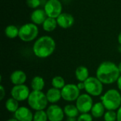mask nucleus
<instances>
[{"label": "nucleus", "instance_id": "1a4fd4ad", "mask_svg": "<svg viewBox=\"0 0 121 121\" xmlns=\"http://www.w3.org/2000/svg\"><path fill=\"white\" fill-rule=\"evenodd\" d=\"M93 106V99L91 95L88 94H80V96L76 101V106L81 113H89V111H91Z\"/></svg>", "mask_w": 121, "mask_h": 121}, {"label": "nucleus", "instance_id": "2f4dec72", "mask_svg": "<svg viewBox=\"0 0 121 121\" xmlns=\"http://www.w3.org/2000/svg\"><path fill=\"white\" fill-rule=\"evenodd\" d=\"M117 86H118V88L119 89V91H121V75L120 76V77L118 78V79L117 80Z\"/></svg>", "mask_w": 121, "mask_h": 121}, {"label": "nucleus", "instance_id": "bb28decb", "mask_svg": "<svg viewBox=\"0 0 121 121\" xmlns=\"http://www.w3.org/2000/svg\"><path fill=\"white\" fill-rule=\"evenodd\" d=\"M26 4L30 9H36L40 5V0H26Z\"/></svg>", "mask_w": 121, "mask_h": 121}, {"label": "nucleus", "instance_id": "c756f323", "mask_svg": "<svg viewBox=\"0 0 121 121\" xmlns=\"http://www.w3.org/2000/svg\"><path fill=\"white\" fill-rule=\"evenodd\" d=\"M77 86H78V88H79V89L81 91V90H82V89H85V84H84V82H79L77 84Z\"/></svg>", "mask_w": 121, "mask_h": 121}, {"label": "nucleus", "instance_id": "4468645a", "mask_svg": "<svg viewBox=\"0 0 121 121\" xmlns=\"http://www.w3.org/2000/svg\"><path fill=\"white\" fill-rule=\"evenodd\" d=\"M48 16L44 9H36L30 14V21L35 25H43Z\"/></svg>", "mask_w": 121, "mask_h": 121}, {"label": "nucleus", "instance_id": "dca6fc26", "mask_svg": "<svg viewBox=\"0 0 121 121\" xmlns=\"http://www.w3.org/2000/svg\"><path fill=\"white\" fill-rule=\"evenodd\" d=\"M45 94L48 102L51 104H55L62 99L61 90L55 89L54 87L49 89Z\"/></svg>", "mask_w": 121, "mask_h": 121}, {"label": "nucleus", "instance_id": "aec40b11", "mask_svg": "<svg viewBox=\"0 0 121 121\" xmlns=\"http://www.w3.org/2000/svg\"><path fill=\"white\" fill-rule=\"evenodd\" d=\"M42 26H43V28L45 31L52 32L56 29V28L58 25H57V22L56 18L48 17Z\"/></svg>", "mask_w": 121, "mask_h": 121}, {"label": "nucleus", "instance_id": "72a5a7b5", "mask_svg": "<svg viewBox=\"0 0 121 121\" xmlns=\"http://www.w3.org/2000/svg\"><path fill=\"white\" fill-rule=\"evenodd\" d=\"M118 43L121 45V32L118 34Z\"/></svg>", "mask_w": 121, "mask_h": 121}, {"label": "nucleus", "instance_id": "412c9836", "mask_svg": "<svg viewBox=\"0 0 121 121\" xmlns=\"http://www.w3.org/2000/svg\"><path fill=\"white\" fill-rule=\"evenodd\" d=\"M4 33L7 38L10 39H13L16 37H18L19 28L14 25H9L6 27L4 30Z\"/></svg>", "mask_w": 121, "mask_h": 121}, {"label": "nucleus", "instance_id": "f3484780", "mask_svg": "<svg viewBox=\"0 0 121 121\" xmlns=\"http://www.w3.org/2000/svg\"><path fill=\"white\" fill-rule=\"evenodd\" d=\"M75 76L79 82H84L89 77V72L85 66H79L75 71Z\"/></svg>", "mask_w": 121, "mask_h": 121}, {"label": "nucleus", "instance_id": "f257e3e1", "mask_svg": "<svg viewBox=\"0 0 121 121\" xmlns=\"http://www.w3.org/2000/svg\"><path fill=\"white\" fill-rule=\"evenodd\" d=\"M120 76L118 66L111 61L101 62L96 70V77L104 84H111L116 82Z\"/></svg>", "mask_w": 121, "mask_h": 121}, {"label": "nucleus", "instance_id": "9b49d317", "mask_svg": "<svg viewBox=\"0 0 121 121\" xmlns=\"http://www.w3.org/2000/svg\"><path fill=\"white\" fill-rule=\"evenodd\" d=\"M46 113L50 121H62L65 115L64 110L56 104L50 105L46 110Z\"/></svg>", "mask_w": 121, "mask_h": 121}, {"label": "nucleus", "instance_id": "393cba45", "mask_svg": "<svg viewBox=\"0 0 121 121\" xmlns=\"http://www.w3.org/2000/svg\"><path fill=\"white\" fill-rule=\"evenodd\" d=\"M48 118L46 111L44 110L36 111L33 115V121H48Z\"/></svg>", "mask_w": 121, "mask_h": 121}, {"label": "nucleus", "instance_id": "cd10ccee", "mask_svg": "<svg viewBox=\"0 0 121 121\" xmlns=\"http://www.w3.org/2000/svg\"><path fill=\"white\" fill-rule=\"evenodd\" d=\"M77 121H93V116L89 113H82L77 118Z\"/></svg>", "mask_w": 121, "mask_h": 121}, {"label": "nucleus", "instance_id": "f704fd0d", "mask_svg": "<svg viewBox=\"0 0 121 121\" xmlns=\"http://www.w3.org/2000/svg\"><path fill=\"white\" fill-rule=\"evenodd\" d=\"M7 121H18L17 119H16L15 118H10V119H9Z\"/></svg>", "mask_w": 121, "mask_h": 121}, {"label": "nucleus", "instance_id": "39448f33", "mask_svg": "<svg viewBox=\"0 0 121 121\" xmlns=\"http://www.w3.org/2000/svg\"><path fill=\"white\" fill-rule=\"evenodd\" d=\"M39 33L38 26L33 23H27L19 28L18 38L23 42H31L37 38Z\"/></svg>", "mask_w": 121, "mask_h": 121}, {"label": "nucleus", "instance_id": "7c9ffc66", "mask_svg": "<svg viewBox=\"0 0 121 121\" xmlns=\"http://www.w3.org/2000/svg\"><path fill=\"white\" fill-rule=\"evenodd\" d=\"M117 121H121V106L117 111Z\"/></svg>", "mask_w": 121, "mask_h": 121}, {"label": "nucleus", "instance_id": "6e6552de", "mask_svg": "<svg viewBox=\"0 0 121 121\" xmlns=\"http://www.w3.org/2000/svg\"><path fill=\"white\" fill-rule=\"evenodd\" d=\"M62 98L67 101H77L78 97L80 96V90L77 85L74 84H66L62 89H61Z\"/></svg>", "mask_w": 121, "mask_h": 121}, {"label": "nucleus", "instance_id": "423d86ee", "mask_svg": "<svg viewBox=\"0 0 121 121\" xmlns=\"http://www.w3.org/2000/svg\"><path fill=\"white\" fill-rule=\"evenodd\" d=\"M85 91L93 96H100L104 90L103 83L96 77H89L85 82Z\"/></svg>", "mask_w": 121, "mask_h": 121}, {"label": "nucleus", "instance_id": "ddd939ff", "mask_svg": "<svg viewBox=\"0 0 121 121\" xmlns=\"http://www.w3.org/2000/svg\"><path fill=\"white\" fill-rule=\"evenodd\" d=\"M33 115L34 114L28 108L21 106L14 113V118L18 121H33Z\"/></svg>", "mask_w": 121, "mask_h": 121}, {"label": "nucleus", "instance_id": "9d476101", "mask_svg": "<svg viewBox=\"0 0 121 121\" xmlns=\"http://www.w3.org/2000/svg\"><path fill=\"white\" fill-rule=\"evenodd\" d=\"M30 94V92L28 87L25 84L14 85L11 91V97L18 101H23L25 100H28Z\"/></svg>", "mask_w": 121, "mask_h": 121}, {"label": "nucleus", "instance_id": "6ab92c4d", "mask_svg": "<svg viewBox=\"0 0 121 121\" xmlns=\"http://www.w3.org/2000/svg\"><path fill=\"white\" fill-rule=\"evenodd\" d=\"M30 86L33 89V91H42V90L45 87V81L44 79L40 76H35L33 78Z\"/></svg>", "mask_w": 121, "mask_h": 121}, {"label": "nucleus", "instance_id": "c85d7f7f", "mask_svg": "<svg viewBox=\"0 0 121 121\" xmlns=\"http://www.w3.org/2000/svg\"><path fill=\"white\" fill-rule=\"evenodd\" d=\"M6 95V91L3 85H0V100H3Z\"/></svg>", "mask_w": 121, "mask_h": 121}, {"label": "nucleus", "instance_id": "7ed1b4c3", "mask_svg": "<svg viewBox=\"0 0 121 121\" xmlns=\"http://www.w3.org/2000/svg\"><path fill=\"white\" fill-rule=\"evenodd\" d=\"M101 100L108 111L118 110L121 106V94L114 89L108 90L101 97Z\"/></svg>", "mask_w": 121, "mask_h": 121}, {"label": "nucleus", "instance_id": "2eb2a0df", "mask_svg": "<svg viewBox=\"0 0 121 121\" xmlns=\"http://www.w3.org/2000/svg\"><path fill=\"white\" fill-rule=\"evenodd\" d=\"M27 79L26 73L22 70H15L13 71L11 76L10 80L13 85H21L24 84Z\"/></svg>", "mask_w": 121, "mask_h": 121}, {"label": "nucleus", "instance_id": "20e7f679", "mask_svg": "<svg viewBox=\"0 0 121 121\" xmlns=\"http://www.w3.org/2000/svg\"><path fill=\"white\" fill-rule=\"evenodd\" d=\"M28 104L33 110L36 111L44 110L48 106V101L46 94L43 91H32L28 99Z\"/></svg>", "mask_w": 121, "mask_h": 121}, {"label": "nucleus", "instance_id": "c9c22d12", "mask_svg": "<svg viewBox=\"0 0 121 121\" xmlns=\"http://www.w3.org/2000/svg\"><path fill=\"white\" fill-rule=\"evenodd\" d=\"M118 68H119V71H120V73H121V62L119 63V65H118Z\"/></svg>", "mask_w": 121, "mask_h": 121}, {"label": "nucleus", "instance_id": "0eeeda50", "mask_svg": "<svg viewBox=\"0 0 121 121\" xmlns=\"http://www.w3.org/2000/svg\"><path fill=\"white\" fill-rule=\"evenodd\" d=\"M44 10L48 17L57 18L62 13V4L60 0H48Z\"/></svg>", "mask_w": 121, "mask_h": 121}, {"label": "nucleus", "instance_id": "b1692460", "mask_svg": "<svg viewBox=\"0 0 121 121\" xmlns=\"http://www.w3.org/2000/svg\"><path fill=\"white\" fill-rule=\"evenodd\" d=\"M65 82L64 78L61 76H55L52 79V87L57 89H62V88L65 86Z\"/></svg>", "mask_w": 121, "mask_h": 121}, {"label": "nucleus", "instance_id": "5701e85b", "mask_svg": "<svg viewBox=\"0 0 121 121\" xmlns=\"http://www.w3.org/2000/svg\"><path fill=\"white\" fill-rule=\"evenodd\" d=\"M5 106H6V108L7 109V111L9 112L14 113L19 108L18 101L12 97L9 98L6 100Z\"/></svg>", "mask_w": 121, "mask_h": 121}, {"label": "nucleus", "instance_id": "4be33fe9", "mask_svg": "<svg viewBox=\"0 0 121 121\" xmlns=\"http://www.w3.org/2000/svg\"><path fill=\"white\" fill-rule=\"evenodd\" d=\"M64 112L65 114L67 117H72V118H77L79 116V110L77 107L72 104H68L66 105L64 108Z\"/></svg>", "mask_w": 121, "mask_h": 121}, {"label": "nucleus", "instance_id": "a211bd4d", "mask_svg": "<svg viewBox=\"0 0 121 121\" xmlns=\"http://www.w3.org/2000/svg\"><path fill=\"white\" fill-rule=\"evenodd\" d=\"M106 108L102 104V102H97L94 104V106L91 110V115L94 118H99L104 116Z\"/></svg>", "mask_w": 121, "mask_h": 121}, {"label": "nucleus", "instance_id": "473e14b6", "mask_svg": "<svg viewBox=\"0 0 121 121\" xmlns=\"http://www.w3.org/2000/svg\"><path fill=\"white\" fill-rule=\"evenodd\" d=\"M66 121H77V119H76V118L67 117V119Z\"/></svg>", "mask_w": 121, "mask_h": 121}, {"label": "nucleus", "instance_id": "f8f14e48", "mask_svg": "<svg viewBox=\"0 0 121 121\" xmlns=\"http://www.w3.org/2000/svg\"><path fill=\"white\" fill-rule=\"evenodd\" d=\"M56 19L58 26L63 29L69 28L74 23V16L72 14L66 12H62Z\"/></svg>", "mask_w": 121, "mask_h": 121}, {"label": "nucleus", "instance_id": "f03ea898", "mask_svg": "<svg viewBox=\"0 0 121 121\" xmlns=\"http://www.w3.org/2000/svg\"><path fill=\"white\" fill-rule=\"evenodd\" d=\"M56 43L49 35H43L38 38L34 43L33 51L34 55L39 58H47L55 52Z\"/></svg>", "mask_w": 121, "mask_h": 121}, {"label": "nucleus", "instance_id": "a878e982", "mask_svg": "<svg viewBox=\"0 0 121 121\" xmlns=\"http://www.w3.org/2000/svg\"><path fill=\"white\" fill-rule=\"evenodd\" d=\"M104 121H117V112L115 111H108L104 116Z\"/></svg>", "mask_w": 121, "mask_h": 121}]
</instances>
